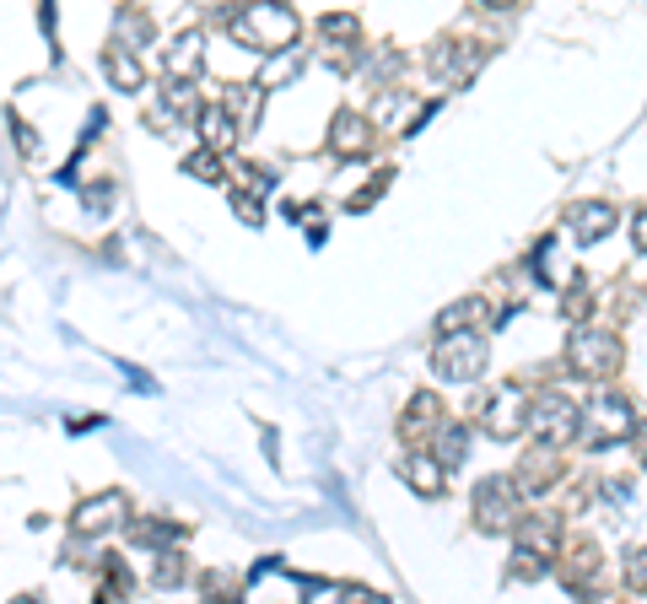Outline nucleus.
<instances>
[{
	"label": "nucleus",
	"instance_id": "nucleus-1",
	"mask_svg": "<svg viewBox=\"0 0 647 604\" xmlns=\"http://www.w3.org/2000/svg\"><path fill=\"white\" fill-rule=\"evenodd\" d=\"M232 38H243L254 49H281V44L297 38V16L281 11V5H249V11L232 16Z\"/></svg>",
	"mask_w": 647,
	"mask_h": 604
},
{
	"label": "nucleus",
	"instance_id": "nucleus-2",
	"mask_svg": "<svg viewBox=\"0 0 647 604\" xmlns=\"http://www.w3.org/2000/svg\"><path fill=\"white\" fill-rule=\"evenodd\" d=\"M578 426H582V404L567 400V395H540V400L529 404V432H540L550 448L567 443V437H578Z\"/></svg>",
	"mask_w": 647,
	"mask_h": 604
},
{
	"label": "nucleus",
	"instance_id": "nucleus-3",
	"mask_svg": "<svg viewBox=\"0 0 647 604\" xmlns=\"http://www.w3.org/2000/svg\"><path fill=\"white\" fill-rule=\"evenodd\" d=\"M475 524L480 529H513L518 524V486L508 475H486L475 486Z\"/></svg>",
	"mask_w": 647,
	"mask_h": 604
},
{
	"label": "nucleus",
	"instance_id": "nucleus-4",
	"mask_svg": "<svg viewBox=\"0 0 647 604\" xmlns=\"http://www.w3.org/2000/svg\"><path fill=\"white\" fill-rule=\"evenodd\" d=\"M582 437L593 443V448H604V443H621L626 432H632V404L621 400V395H599V400L582 410Z\"/></svg>",
	"mask_w": 647,
	"mask_h": 604
},
{
	"label": "nucleus",
	"instance_id": "nucleus-5",
	"mask_svg": "<svg viewBox=\"0 0 647 604\" xmlns=\"http://www.w3.org/2000/svg\"><path fill=\"white\" fill-rule=\"evenodd\" d=\"M432 367L443 373V378H453V384H469V378H480V367H486V340L475 335H453L438 345V356H432Z\"/></svg>",
	"mask_w": 647,
	"mask_h": 604
},
{
	"label": "nucleus",
	"instance_id": "nucleus-6",
	"mask_svg": "<svg viewBox=\"0 0 647 604\" xmlns=\"http://www.w3.org/2000/svg\"><path fill=\"white\" fill-rule=\"evenodd\" d=\"M572 362H578V373H588V378H604V373L621 367V340L599 335V330H582L572 340Z\"/></svg>",
	"mask_w": 647,
	"mask_h": 604
},
{
	"label": "nucleus",
	"instance_id": "nucleus-7",
	"mask_svg": "<svg viewBox=\"0 0 647 604\" xmlns=\"http://www.w3.org/2000/svg\"><path fill=\"white\" fill-rule=\"evenodd\" d=\"M480 421H486V432H491V437H518V432L529 426V395L502 389L497 400L480 410Z\"/></svg>",
	"mask_w": 647,
	"mask_h": 604
},
{
	"label": "nucleus",
	"instance_id": "nucleus-8",
	"mask_svg": "<svg viewBox=\"0 0 647 604\" xmlns=\"http://www.w3.org/2000/svg\"><path fill=\"white\" fill-rule=\"evenodd\" d=\"M125 518V497L120 491H109V497H92V502H81L76 508V535H103V529H114Z\"/></svg>",
	"mask_w": 647,
	"mask_h": 604
},
{
	"label": "nucleus",
	"instance_id": "nucleus-9",
	"mask_svg": "<svg viewBox=\"0 0 647 604\" xmlns=\"http://www.w3.org/2000/svg\"><path fill=\"white\" fill-rule=\"evenodd\" d=\"M367 140H373V125H367L362 114H340V119H334L329 146H334L340 157H356V151H367Z\"/></svg>",
	"mask_w": 647,
	"mask_h": 604
},
{
	"label": "nucleus",
	"instance_id": "nucleus-10",
	"mask_svg": "<svg viewBox=\"0 0 647 604\" xmlns=\"http://www.w3.org/2000/svg\"><path fill=\"white\" fill-rule=\"evenodd\" d=\"M610 227H615V210H610L604 201H588V205H578V210H572V232H578L582 243H599Z\"/></svg>",
	"mask_w": 647,
	"mask_h": 604
},
{
	"label": "nucleus",
	"instance_id": "nucleus-11",
	"mask_svg": "<svg viewBox=\"0 0 647 604\" xmlns=\"http://www.w3.org/2000/svg\"><path fill=\"white\" fill-rule=\"evenodd\" d=\"M162 70H168V76H179V81H184V76H194V70H200V33H184V38L168 49Z\"/></svg>",
	"mask_w": 647,
	"mask_h": 604
},
{
	"label": "nucleus",
	"instance_id": "nucleus-12",
	"mask_svg": "<svg viewBox=\"0 0 647 604\" xmlns=\"http://www.w3.org/2000/svg\"><path fill=\"white\" fill-rule=\"evenodd\" d=\"M405 475H410V486H416L421 497H438V491H443V465H438V459H427V454H410Z\"/></svg>",
	"mask_w": 647,
	"mask_h": 604
},
{
	"label": "nucleus",
	"instance_id": "nucleus-13",
	"mask_svg": "<svg viewBox=\"0 0 647 604\" xmlns=\"http://www.w3.org/2000/svg\"><path fill=\"white\" fill-rule=\"evenodd\" d=\"M550 475H556V459H550V454H545V459H540V454H529V465L518 470V497L545 491V486H550Z\"/></svg>",
	"mask_w": 647,
	"mask_h": 604
},
{
	"label": "nucleus",
	"instance_id": "nucleus-14",
	"mask_svg": "<svg viewBox=\"0 0 647 604\" xmlns=\"http://www.w3.org/2000/svg\"><path fill=\"white\" fill-rule=\"evenodd\" d=\"M254 109H259V87H232L227 103H222V114L238 119V125H254Z\"/></svg>",
	"mask_w": 647,
	"mask_h": 604
},
{
	"label": "nucleus",
	"instance_id": "nucleus-15",
	"mask_svg": "<svg viewBox=\"0 0 647 604\" xmlns=\"http://www.w3.org/2000/svg\"><path fill=\"white\" fill-rule=\"evenodd\" d=\"M432 421H438V395H416V404L405 410V437H427Z\"/></svg>",
	"mask_w": 647,
	"mask_h": 604
},
{
	"label": "nucleus",
	"instance_id": "nucleus-16",
	"mask_svg": "<svg viewBox=\"0 0 647 604\" xmlns=\"http://www.w3.org/2000/svg\"><path fill=\"white\" fill-rule=\"evenodd\" d=\"M438 437H443V443H438V465H443V470H449V465H464V454H469V432H464V426H443Z\"/></svg>",
	"mask_w": 647,
	"mask_h": 604
},
{
	"label": "nucleus",
	"instance_id": "nucleus-17",
	"mask_svg": "<svg viewBox=\"0 0 647 604\" xmlns=\"http://www.w3.org/2000/svg\"><path fill=\"white\" fill-rule=\"evenodd\" d=\"M103 66H109V76H114L125 92H135V87H140V66H135V55H129V49H109V60H103Z\"/></svg>",
	"mask_w": 647,
	"mask_h": 604
},
{
	"label": "nucleus",
	"instance_id": "nucleus-18",
	"mask_svg": "<svg viewBox=\"0 0 647 604\" xmlns=\"http://www.w3.org/2000/svg\"><path fill=\"white\" fill-rule=\"evenodd\" d=\"M205 140H211V146H232V140H238V125H232L222 109H211V114H205Z\"/></svg>",
	"mask_w": 647,
	"mask_h": 604
},
{
	"label": "nucleus",
	"instance_id": "nucleus-19",
	"mask_svg": "<svg viewBox=\"0 0 647 604\" xmlns=\"http://www.w3.org/2000/svg\"><path fill=\"white\" fill-rule=\"evenodd\" d=\"M513 578H545V556L540 550H513Z\"/></svg>",
	"mask_w": 647,
	"mask_h": 604
},
{
	"label": "nucleus",
	"instance_id": "nucleus-20",
	"mask_svg": "<svg viewBox=\"0 0 647 604\" xmlns=\"http://www.w3.org/2000/svg\"><path fill=\"white\" fill-rule=\"evenodd\" d=\"M626 589H632V594H647V550H637V556L626 561Z\"/></svg>",
	"mask_w": 647,
	"mask_h": 604
},
{
	"label": "nucleus",
	"instance_id": "nucleus-21",
	"mask_svg": "<svg viewBox=\"0 0 647 604\" xmlns=\"http://www.w3.org/2000/svg\"><path fill=\"white\" fill-rule=\"evenodd\" d=\"M184 168H190V173H200V179H222V162H216L211 151H194V157L184 162Z\"/></svg>",
	"mask_w": 647,
	"mask_h": 604
},
{
	"label": "nucleus",
	"instance_id": "nucleus-22",
	"mask_svg": "<svg viewBox=\"0 0 647 604\" xmlns=\"http://www.w3.org/2000/svg\"><path fill=\"white\" fill-rule=\"evenodd\" d=\"M340 604H388L384 594H367V589H345V594H340Z\"/></svg>",
	"mask_w": 647,
	"mask_h": 604
},
{
	"label": "nucleus",
	"instance_id": "nucleus-23",
	"mask_svg": "<svg viewBox=\"0 0 647 604\" xmlns=\"http://www.w3.org/2000/svg\"><path fill=\"white\" fill-rule=\"evenodd\" d=\"M632 238H637V249H643V254H647V210H643V216H637V221H632Z\"/></svg>",
	"mask_w": 647,
	"mask_h": 604
},
{
	"label": "nucleus",
	"instance_id": "nucleus-24",
	"mask_svg": "<svg viewBox=\"0 0 647 604\" xmlns=\"http://www.w3.org/2000/svg\"><path fill=\"white\" fill-rule=\"evenodd\" d=\"M637 448H643V454H647V421H643V426H637Z\"/></svg>",
	"mask_w": 647,
	"mask_h": 604
},
{
	"label": "nucleus",
	"instance_id": "nucleus-25",
	"mask_svg": "<svg viewBox=\"0 0 647 604\" xmlns=\"http://www.w3.org/2000/svg\"><path fill=\"white\" fill-rule=\"evenodd\" d=\"M16 604H38V600H16Z\"/></svg>",
	"mask_w": 647,
	"mask_h": 604
}]
</instances>
